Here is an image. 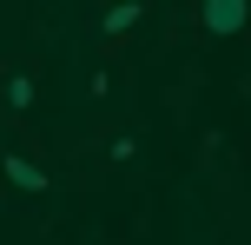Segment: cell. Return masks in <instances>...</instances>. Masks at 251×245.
I'll return each mask as SVG.
<instances>
[{"instance_id": "obj_1", "label": "cell", "mask_w": 251, "mask_h": 245, "mask_svg": "<svg viewBox=\"0 0 251 245\" xmlns=\"http://www.w3.org/2000/svg\"><path fill=\"white\" fill-rule=\"evenodd\" d=\"M199 20L212 27V33H238V27L251 20V7H245V0H205V7H199Z\"/></svg>"}, {"instance_id": "obj_3", "label": "cell", "mask_w": 251, "mask_h": 245, "mask_svg": "<svg viewBox=\"0 0 251 245\" xmlns=\"http://www.w3.org/2000/svg\"><path fill=\"white\" fill-rule=\"evenodd\" d=\"M139 20H146V7H139V0H126V7L106 13V33H126V27H139Z\"/></svg>"}, {"instance_id": "obj_4", "label": "cell", "mask_w": 251, "mask_h": 245, "mask_svg": "<svg viewBox=\"0 0 251 245\" xmlns=\"http://www.w3.org/2000/svg\"><path fill=\"white\" fill-rule=\"evenodd\" d=\"M7 106H13V113H26V106H33V80H26V73L7 80Z\"/></svg>"}, {"instance_id": "obj_2", "label": "cell", "mask_w": 251, "mask_h": 245, "mask_svg": "<svg viewBox=\"0 0 251 245\" xmlns=\"http://www.w3.org/2000/svg\"><path fill=\"white\" fill-rule=\"evenodd\" d=\"M0 172H7V179L20 186V192H47V172H40L26 153H0Z\"/></svg>"}]
</instances>
